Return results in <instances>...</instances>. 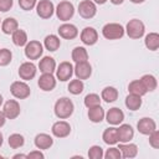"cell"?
<instances>
[{
	"instance_id": "obj_1",
	"label": "cell",
	"mask_w": 159,
	"mask_h": 159,
	"mask_svg": "<svg viewBox=\"0 0 159 159\" xmlns=\"http://www.w3.org/2000/svg\"><path fill=\"white\" fill-rule=\"evenodd\" d=\"M75 111V104L68 97H61L56 101L53 106V112L55 116L60 119H67L72 116Z\"/></svg>"
},
{
	"instance_id": "obj_2",
	"label": "cell",
	"mask_w": 159,
	"mask_h": 159,
	"mask_svg": "<svg viewBox=\"0 0 159 159\" xmlns=\"http://www.w3.org/2000/svg\"><path fill=\"white\" fill-rule=\"evenodd\" d=\"M124 32L128 35L129 39H133V40H138L140 37L144 36V32H145V26L143 24L142 20L139 19H132L127 22L125 25V29H124Z\"/></svg>"
},
{
	"instance_id": "obj_3",
	"label": "cell",
	"mask_w": 159,
	"mask_h": 159,
	"mask_svg": "<svg viewBox=\"0 0 159 159\" xmlns=\"http://www.w3.org/2000/svg\"><path fill=\"white\" fill-rule=\"evenodd\" d=\"M55 12H56V16H57L58 20H61L63 22H67L75 15V6L71 1L62 0L57 4V6L55 9Z\"/></svg>"
},
{
	"instance_id": "obj_4",
	"label": "cell",
	"mask_w": 159,
	"mask_h": 159,
	"mask_svg": "<svg viewBox=\"0 0 159 159\" xmlns=\"http://www.w3.org/2000/svg\"><path fill=\"white\" fill-rule=\"evenodd\" d=\"M102 35L107 40H119L124 36V27L118 22H108L102 27Z\"/></svg>"
},
{
	"instance_id": "obj_5",
	"label": "cell",
	"mask_w": 159,
	"mask_h": 159,
	"mask_svg": "<svg viewBox=\"0 0 159 159\" xmlns=\"http://www.w3.org/2000/svg\"><path fill=\"white\" fill-rule=\"evenodd\" d=\"M25 56L29 58V60H39L41 56H42V52H43V46L40 41L37 40H31V41H27V43L25 45Z\"/></svg>"
},
{
	"instance_id": "obj_6",
	"label": "cell",
	"mask_w": 159,
	"mask_h": 159,
	"mask_svg": "<svg viewBox=\"0 0 159 159\" xmlns=\"http://www.w3.org/2000/svg\"><path fill=\"white\" fill-rule=\"evenodd\" d=\"M10 93L17 99H25L30 96V86L25 81H15L10 86Z\"/></svg>"
},
{
	"instance_id": "obj_7",
	"label": "cell",
	"mask_w": 159,
	"mask_h": 159,
	"mask_svg": "<svg viewBox=\"0 0 159 159\" xmlns=\"http://www.w3.org/2000/svg\"><path fill=\"white\" fill-rule=\"evenodd\" d=\"M77 11H78L81 17L89 20V19H93L97 14V5L92 0H82L78 4Z\"/></svg>"
},
{
	"instance_id": "obj_8",
	"label": "cell",
	"mask_w": 159,
	"mask_h": 159,
	"mask_svg": "<svg viewBox=\"0 0 159 159\" xmlns=\"http://www.w3.org/2000/svg\"><path fill=\"white\" fill-rule=\"evenodd\" d=\"M35 7H36L37 16H40L43 20L51 19L53 12H55V6H53V2L51 0H40Z\"/></svg>"
},
{
	"instance_id": "obj_9",
	"label": "cell",
	"mask_w": 159,
	"mask_h": 159,
	"mask_svg": "<svg viewBox=\"0 0 159 159\" xmlns=\"http://www.w3.org/2000/svg\"><path fill=\"white\" fill-rule=\"evenodd\" d=\"M56 78L61 82L70 81L73 76V65L70 61H63L56 67Z\"/></svg>"
},
{
	"instance_id": "obj_10",
	"label": "cell",
	"mask_w": 159,
	"mask_h": 159,
	"mask_svg": "<svg viewBox=\"0 0 159 159\" xmlns=\"http://www.w3.org/2000/svg\"><path fill=\"white\" fill-rule=\"evenodd\" d=\"M73 75L76 76V78L78 80H88L92 75V66L88 61H83V62H76L75 67H73Z\"/></svg>"
},
{
	"instance_id": "obj_11",
	"label": "cell",
	"mask_w": 159,
	"mask_h": 159,
	"mask_svg": "<svg viewBox=\"0 0 159 159\" xmlns=\"http://www.w3.org/2000/svg\"><path fill=\"white\" fill-rule=\"evenodd\" d=\"M2 112L6 117V119H15L20 116V112H21V108H20V104L16 99H7L5 103H4V107H2Z\"/></svg>"
},
{
	"instance_id": "obj_12",
	"label": "cell",
	"mask_w": 159,
	"mask_h": 159,
	"mask_svg": "<svg viewBox=\"0 0 159 159\" xmlns=\"http://www.w3.org/2000/svg\"><path fill=\"white\" fill-rule=\"evenodd\" d=\"M36 72H37V67L35 66V63H32L31 61H27V62H24V63L20 65L17 73H19L21 80L31 81L32 78H35Z\"/></svg>"
},
{
	"instance_id": "obj_13",
	"label": "cell",
	"mask_w": 159,
	"mask_h": 159,
	"mask_svg": "<svg viewBox=\"0 0 159 159\" xmlns=\"http://www.w3.org/2000/svg\"><path fill=\"white\" fill-rule=\"evenodd\" d=\"M51 133L56 138H66L71 133V125L66 120H57L52 124Z\"/></svg>"
},
{
	"instance_id": "obj_14",
	"label": "cell",
	"mask_w": 159,
	"mask_h": 159,
	"mask_svg": "<svg viewBox=\"0 0 159 159\" xmlns=\"http://www.w3.org/2000/svg\"><path fill=\"white\" fill-rule=\"evenodd\" d=\"M137 129L140 134L143 135H149L152 132H154L157 129V123L153 118L150 117H143L138 120L137 123Z\"/></svg>"
},
{
	"instance_id": "obj_15",
	"label": "cell",
	"mask_w": 159,
	"mask_h": 159,
	"mask_svg": "<svg viewBox=\"0 0 159 159\" xmlns=\"http://www.w3.org/2000/svg\"><path fill=\"white\" fill-rule=\"evenodd\" d=\"M80 39L81 41L86 45V46H93L97 43L98 41V32L94 27H91V26H87L84 27L82 31H81V35H80Z\"/></svg>"
},
{
	"instance_id": "obj_16",
	"label": "cell",
	"mask_w": 159,
	"mask_h": 159,
	"mask_svg": "<svg viewBox=\"0 0 159 159\" xmlns=\"http://www.w3.org/2000/svg\"><path fill=\"white\" fill-rule=\"evenodd\" d=\"M106 120L108 124L111 125H119L123 120H124V113L120 108L118 107H112L107 111V113L104 114Z\"/></svg>"
},
{
	"instance_id": "obj_17",
	"label": "cell",
	"mask_w": 159,
	"mask_h": 159,
	"mask_svg": "<svg viewBox=\"0 0 159 159\" xmlns=\"http://www.w3.org/2000/svg\"><path fill=\"white\" fill-rule=\"evenodd\" d=\"M37 86L45 92H51L56 87V78L53 73H42L37 80Z\"/></svg>"
},
{
	"instance_id": "obj_18",
	"label": "cell",
	"mask_w": 159,
	"mask_h": 159,
	"mask_svg": "<svg viewBox=\"0 0 159 159\" xmlns=\"http://www.w3.org/2000/svg\"><path fill=\"white\" fill-rule=\"evenodd\" d=\"M57 31H58L60 37H62L65 40H73L78 35V29L76 27V25L68 24V22H65V24L60 25Z\"/></svg>"
},
{
	"instance_id": "obj_19",
	"label": "cell",
	"mask_w": 159,
	"mask_h": 159,
	"mask_svg": "<svg viewBox=\"0 0 159 159\" xmlns=\"http://www.w3.org/2000/svg\"><path fill=\"white\" fill-rule=\"evenodd\" d=\"M117 133H118V143H128L134 137L133 127L127 123H123V124L120 123L119 128H117Z\"/></svg>"
},
{
	"instance_id": "obj_20",
	"label": "cell",
	"mask_w": 159,
	"mask_h": 159,
	"mask_svg": "<svg viewBox=\"0 0 159 159\" xmlns=\"http://www.w3.org/2000/svg\"><path fill=\"white\" fill-rule=\"evenodd\" d=\"M34 144L37 149L45 150V149H50L53 145V139L47 133H39L34 139Z\"/></svg>"
},
{
	"instance_id": "obj_21",
	"label": "cell",
	"mask_w": 159,
	"mask_h": 159,
	"mask_svg": "<svg viewBox=\"0 0 159 159\" xmlns=\"http://www.w3.org/2000/svg\"><path fill=\"white\" fill-rule=\"evenodd\" d=\"M118 149L120 150L122 157L125 158V159L135 158L137 154H138V147H137V144L130 143V142H128V143H119Z\"/></svg>"
},
{
	"instance_id": "obj_22",
	"label": "cell",
	"mask_w": 159,
	"mask_h": 159,
	"mask_svg": "<svg viewBox=\"0 0 159 159\" xmlns=\"http://www.w3.org/2000/svg\"><path fill=\"white\" fill-rule=\"evenodd\" d=\"M39 70L41 73H53L56 71V61L51 56H43L39 62Z\"/></svg>"
},
{
	"instance_id": "obj_23",
	"label": "cell",
	"mask_w": 159,
	"mask_h": 159,
	"mask_svg": "<svg viewBox=\"0 0 159 159\" xmlns=\"http://www.w3.org/2000/svg\"><path fill=\"white\" fill-rule=\"evenodd\" d=\"M43 46H45V48L47 50V51H50V52H55V51H57L58 48H60V46H61V40H60V37L58 36H56V35H47L46 37H45V40H43Z\"/></svg>"
},
{
	"instance_id": "obj_24",
	"label": "cell",
	"mask_w": 159,
	"mask_h": 159,
	"mask_svg": "<svg viewBox=\"0 0 159 159\" xmlns=\"http://www.w3.org/2000/svg\"><path fill=\"white\" fill-rule=\"evenodd\" d=\"M118 98V89L113 86H107L101 92V99H103L106 103H112L117 101Z\"/></svg>"
},
{
	"instance_id": "obj_25",
	"label": "cell",
	"mask_w": 159,
	"mask_h": 159,
	"mask_svg": "<svg viewBox=\"0 0 159 159\" xmlns=\"http://www.w3.org/2000/svg\"><path fill=\"white\" fill-rule=\"evenodd\" d=\"M102 139L107 145H114L118 143V133H117V128L116 127H109L107 129H104L103 134H102Z\"/></svg>"
},
{
	"instance_id": "obj_26",
	"label": "cell",
	"mask_w": 159,
	"mask_h": 159,
	"mask_svg": "<svg viewBox=\"0 0 159 159\" xmlns=\"http://www.w3.org/2000/svg\"><path fill=\"white\" fill-rule=\"evenodd\" d=\"M1 31L5 35H11L15 30L19 29V22L15 17H6L4 19V21L1 22Z\"/></svg>"
},
{
	"instance_id": "obj_27",
	"label": "cell",
	"mask_w": 159,
	"mask_h": 159,
	"mask_svg": "<svg viewBox=\"0 0 159 159\" xmlns=\"http://www.w3.org/2000/svg\"><path fill=\"white\" fill-rule=\"evenodd\" d=\"M125 107L129 109V111H138L140 107H142V97L140 96H137V94H133V93H129L127 97H125Z\"/></svg>"
},
{
	"instance_id": "obj_28",
	"label": "cell",
	"mask_w": 159,
	"mask_h": 159,
	"mask_svg": "<svg viewBox=\"0 0 159 159\" xmlns=\"http://www.w3.org/2000/svg\"><path fill=\"white\" fill-rule=\"evenodd\" d=\"M144 45L150 51H157L159 48V34L149 32L144 37Z\"/></svg>"
},
{
	"instance_id": "obj_29",
	"label": "cell",
	"mask_w": 159,
	"mask_h": 159,
	"mask_svg": "<svg viewBox=\"0 0 159 159\" xmlns=\"http://www.w3.org/2000/svg\"><path fill=\"white\" fill-rule=\"evenodd\" d=\"M104 114H106V112L101 106L88 109V119L92 123H101L104 119Z\"/></svg>"
},
{
	"instance_id": "obj_30",
	"label": "cell",
	"mask_w": 159,
	"mask_h": 159,
	"mask_svg": "<svg viewBox=\"0 0 159 159\" xmlns=\"http://www.w3.org/2000/svg\"><path fill=\"white\" fill-rule=\"evenodd\" d=\"M11 39H12V42L15 46H19V47H22L27 43V34L25 30H21V29H17L15 30L12 34H11Z\"/></svg>"
},
{
	"instance_id": "obj_31",
	"label": "cell",
	"mask_w": 159,
	"mask_h": 159,
	"mask_svg": "<svg viewBox=\"0 0 159 159\" xmlns=\"http://www.w3.org/2000/svg\"><path fill=\"white\" fill-rule=\"evenodd\" d=\"M71 57H72V61H73L75 63H76V62L88 61V52H87V50H86L83 46H76V47L72 50Z\"/></svg>"
},
{
	"instance_id": "obj_32",
	"label": "cell",
	"mask_w": 159,
	"mask_h": 159,
	"mask_svg": "<svg viewBox=\"0 0 159 159\" xmlns=\"http://www.w3.org/2000/svg\"><path fill=\"white\" fill-rule=\"evenodd\" d=\"M140 82L144 86V88L147 89V92H153L154 89H157L158 82H157V78L153 75H149V73L148 75H143L140 77Z\"/></svg>"
},
{
	"instance_id": "obj_33",
	"label": "cell",
	"mask_w": 159,
	"mask_h": 159,
	"mask_svg": "<svg viewBox=\"0 0 159 159\" xmlns=\"http://www.w3.org/2000/svg\"><path fill=\"white\" fill-rule=\"evenodd\" d=\"M128 92L129 93H133V94H137V96H140L143 97L144 94H147V89L144 88V86L142 84L140 80H134L132 81L129 84H128Z\"/></svg>"
},
{
	"instance_id": "obj_34",
	"label": "cell",
	"mask_w": 159,
	"mask_h": 159,
	"mask_svg": "<svg viewBox=\"0 0 159 159\" xmlns=\"http://www.w3.org/2000/svg\"><path fill=\"white\" fill-rule=\"evenodd\" d=\"M7 143H9L10 148H12V149H19V148H21V147L25 144V138H24V135L20 134V133H12V134L9 135Z\"/></svg>"
},
{
	"instance_id": "obj_35",
	"label": "cell",
	"mask_w": 159,
	"mask_h": 159,
	"mask_svg": "<svg viewBox=\"0 0 159 159\" xmlns=\"http://www.w3.org/2000/svg\"><path fill=\"white\" fill-rule=\"evenodd\" d=\"M67 89H68V92H70L71 94L77 96V94H80V93L83 92V89H84V83H83L82 80H78V78L72 80V81H70V83H68V86H67Z\"/></svg>"
},
{
	"instance_id": "obj_36",
	"label": "cell",
	"mask_w": 159,
	"mask_h": 159,
	"mask_svg": "<svg viewBox=\"0 0 159 159\" xmlns=\"http://www.w3.org/2000/svg\"><path fill=\"white\" fill-rule=\"evenodd\" d=\"M101 97L97 94V93H88L84 99H83V103L84 106L89 109V108H93V107H97V106H101Z\"/></svg>"
},
{
	"instance_id": "obj_37",
	"label": "cell",
	"mask_w": 159,
	"mask_h": 159,
	"mask_svg": "<svg viewBox=\"0 0 159 159\" xmlns=\"http://www.w3.org/2000/svg\"><path fill=\"white\" fill-rule=\"evenodd\" d=\"M12 60V52L9 48H0V66H7Z\"/></svg>"
},
{
	"instance_id": "obj_38",
	"label": "cell",
	"mask_w": 159,
	"mask_h": 159,
	"mask_svg": "<svg viewBox=\"0 0 159 159\" xmlns=\"http://www.w3.org/2000/svg\"><path fill=\"white\" fill-rule=\"evenodd\" d=\"M88 158H91V159H102L103 158V148L101 145H92L88 149Z\"/></svg>"
},
{
	"instance_id": "obj_39",
	"label": "cell",
	"mask_w": 159,
	"mask_h": 159,
	"mask_svg": "<svg viewBox=\"0 0 159 159\" xmlns=\"http://www.w3.org/2000/svg\"><path fill=\"white\" fill-rule=\"evenodd\" d=\"M103 157L106 159H120L122 158V154H120V150L118 148H114V147H111L106 150V153H103Z\"/></svg>"
},
{
	"instance_id": "obj_40",
	"label": "cell",
	"mask_w": 159,
	"mask_h": 159,
	"mask_svg": "<svg viewBox=\"0 0 159 159\" xmlns=\"http://www.w3.org/2000/svg\"><path fill=\"white\" fill-rule=\"evenodd\" d=\"M37 4V0H19V6L24 11H30L32 10Z\"/></svg>"
},
{
	"instance_id": "obj_41",
	"label": "cell",
	"mask_w": 159,
	"mask_h": 159,
	"mask_svg": "<svg viewBox=\"0 0 159 159\" xmlns=\"http://www.w3.org/2000/svg\"><path fill=\"white\" fill-rule=\"evenodd\" d=\"M149 144L152 148L159 149V132H158V129H155L154 132H152L149 134Z\"/></svg>"
},
{
	"instance_id": "obj_42",
	"label": "cell",
	"mask_w": 159,
	"mask_h": 159,
	"mask_svg": "<svg viewBox=\"0 0 159 159\" xmlns=\"http://www.w3.org/2000/svg\"><path fill=\"white\" fill-rule=\"evenodd\" d=\"M14 5V0H0V11L6 12L9 11Z\"/></svg>"
},
{
	"instance_id": "obj_43",
	"label": "cell",
	"mask_w": 159,
	"mask_h": 159,
	"mask_svg": "<svg viewBox=\"0 0 159 159\" xmlns=\"http://www.w3.org/2000/svg\"><path fill=\"white\" fill-rule=\"evenodd\" d=\"M27 158H36V159H43L45 158V155L40 152V149L39 150H32V152H30L29 154H27Z\"/></svg>"
},
{
	"instance_id": "obj_44",
	"label": "cell",
	"mask_w": 159,
	"mask_h": 159,
	"mask_svg": "<svg viewBox=\"0 0 159 159\" xmlns=\"http://www.w3.org/2000/svg\"><path fill=\"white\" fill-rule=\"evenodd\" d=\"M5 122H6V117H5L4 112H2V111H0V128H1V127H4Z\"/></svg>"
},
{
	"instance_id": "obj_45",
	"label": "cell",
	"mask_w": 159,
	"mask_h": 159,
	"mask_svg": "<svg viewBox=\"0 0 159 159\" xmlns=\"http://www.w3.org/2000/svg\"><path fill=\"white\" fill-rule=\"evenodd\" d=\"M17 158H27V154H15V155H12V159H17Z\"/></svg>"
},
{
	"instance_id": "obj_46",
	"label": "cell",
	"mask_w": 159,
	"mask_h": 159,
	"mask_svg": "<svg viewBox=\"0 0 159 159\" xmlns=\"http://www.w3.org/2000/svg\"><path fill=\"white\" fill-rule=\"evenodd\" d=\"M96 5H103V4H106L107 2V0H92Z\"/></svg>"
},
{
	"instance_id": "obj_47",
	"label": "cell",
	"mask_w": 159,
	"mask_h": 159,
	"mask_svg": "<svg viewBox=\"0 0 159 159\" xmlns=\"http://www.w3.org/2000/svg\"><path fill=\"white\" fill-rule=\"evenodd\" d=\"M113 5H120V4H123V1L124 0H109Z\"/></svg>"
},
{
	"instance_id": "obj_48",
	"label": "cell",
	"mask_w": 159,
	"mask_h": 159,
	"mask_svg": "<svg viewBox=\"0 0 159 159\" xmlns=\"http://www.w3.org/2000/svg\"><path fill=\"white\" fill-rule=\"evenodd\" d=\"M130 2H133V4H142V2H144L145 0H129Z\"/></svg>"
},
{
	"instance_id": "obj_49",
	"label": "cell",
	"mask_w": 159,
	"mask_h": 159,
	"mask_svg": "<svg viewBox=\"0 0 159 159\" xmlns=\"http://www.w3.org/2000/svg\"><path fill=\"white\" fill-rule=\"evenodd\" d=\"M2 143H4V137H2V133L0 132V147L2 145Z\"/></svg>"
},
{
	"instance_id": "obj_50",
	"label": "cell",
	"mask_w": 159,
	"mask_h": 159,
	"mask_svg": "<svg viewBox=\"0 0 159 159\" xmlns=\"http://www.w3.org/2000/svg\"><path fill=\"white\" fill-rule=\"evenodd\" d=\"M2 102H4V98H2V94H0V106L2 104Z\"/></svg>"
},
{
	"instance_id": "obj_51",
	"label": "cell",
	"mask_w": 159,
	"mask_h": 159,
	"mask_svg": "<svg viewBox=\"0 0 159 159\" xmlns=\"http://www.w3.org/2000/svg\"><path fill=\"white\" fill-rule=\"evenodd\" d=\"M2 158H4V157H2V155H1V154H0V159H2Z\"/></svg>"
},
{
	"instance_id": "obj_52",
	"label": "cell",
	"mask_w": 159,
	"mask_h": 159,
	"mask_svg": "<svg viewBox=\"0 0 159 159\" xmlns=\"http://www.w3.org/2000/svg\"><path fill=\"white\" fill-rule=\"evenodd\" d=\"M0 25H1V21H0Z\"/></svg>"
}]
</instances>
